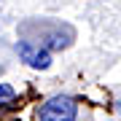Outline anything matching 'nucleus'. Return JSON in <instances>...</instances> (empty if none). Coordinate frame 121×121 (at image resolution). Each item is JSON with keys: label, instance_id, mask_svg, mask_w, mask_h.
Masks as SVG:
<instances>
[{"label": "nucleus", "instance_id": "obj_1", "mask_svg": "<svg viewBox=\"0 0 121 121\" xmlns=\"http://www.w3.org/2000/svg\"><path fill=\"white\" fill-rule=\"evenodd\" d=\"M24 40L43 46L46 51H62L75 40V30L62 22H27L19 27Z\"/></svg>", "mask_w": 121, "mask_h": 121}, {"label": "nucleus", "instance_id": "obj_2", "mask_svg": "<svg viewBox=\"0 0 121 121\" xmlns=\"http://www.w3.org/2000/svg\"><path fill=\"white\" fill-rule=\"evenodd\" d=\"M75 116H78L75 99L65 97V94H56L51 99H46L38 108V113H35L38 121H75Z\"/></svg>", "mask_w": 121, "mask_h": 121}, {"label": "nucleus", "instance_id": "obj_3", "mask_svg": "<svg viewBox=\"0 0 121 121\" xmlns=\"http://www.w3.org/2000/svg\"><path fill=\"white\" fill-rule=\"evenodd\" d=\"M16 51H19V56H22V62H27V65L35 67V70H46L48 65H51V51H46L43 46L32 43V40L22 38L16 43Z\"/></svg>", "mask_w": 121, "mask_h": 121}, {"label": "nucleus", "instance_id": "obj_4", "mask_svg": "<svg viewBox=\"0 0 121 121\" xmlns=\"http://www.w3.org/2000/svg\"><path fill=\"white\" fill-rule=\"evenodd\" d=\"M13 97H16V91H13V86H11V83H0V105L13 102Z\"/></svg>", "mask_w": 121, "mask_h": 121}, {"label": "nucleus", "instance_id": "obj_5", "mask_svg": "<svg viewBox=\"0 0 121 121\" xmlns=\"http://www.w3.org/2000/svg\"><path fill=\"white\" fill-rule=\"evenodd\" d=\"M118 110H121V97H118Z\"/></svg>", "mask_w": 121, "mask_h": 121}]
</instances>
